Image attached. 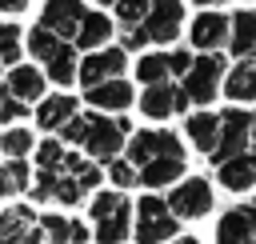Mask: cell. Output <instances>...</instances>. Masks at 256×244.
I'll return each mask as SVG.
<instances>
[{
  "instance_id": "obj_1",
  "label": "cell",
  "mask_w": 256,
  "mask_h": 244,
  "mask_svg": "<svg viewBox=\"0 0 256 244\" xmlns=\"http://www.w3.org/2000/svg\"><path fill=\"white\" fill-rule=\"evenodd\" d=\"M92 220H96V244H120L128 236V196L124 192H96L92 200Z\"/></svg>"
},
{
  "instance_id": "obj_2",
  "label": "cell",
  "mask_w": 256,
  "mask_h": 244,
  "mask_svg": "<svg viewBox=\"0 0 256 244\" xmlns=\"http://www.w3.org/2000/svg\"><path fill=\"white\" fill-rule=\"evenodd\" d=\"M180 232V220L168 212V204L160 196H144L136 204V240L140 244H160V240H172Z\"/></svg>"
},
{
  "instance_id": "obj_3",
  "label": "cell",
  "mask_w": 256,
  "mask_h": 244,
  "mask_svg": "<svg viewBox=\"0 0 256 244\" xmlns=\"http://www.w3.org/2000/svg\"><path fill=\"white\" fill-rule=\"evenodd\" d=\"M248 136H252V116L244 108H228L224 116H216V144H212L208 156L220 164V160L244 152L248 148Z\"/></svg>"
},
{
  "instance_id": "obj_4",
  "label": "cell",
  "mask_w": 256,
  "mask_h": 244,
  "mask_svg": "<svg viewBox=\"0 0 256 244\" xmlns=\"http://www.w3.org/2000/svg\"><path fill=\"white\" fill-rule=\"evenodd\" d=\"M164 204H168V212H172L176 220H200V216L212 212V184H208L204 176L180 180Z\"/></svg>"
},
{
  "instance_id": "obj_5",
  "label": "cell",
  "mask_w": 256,
  "mask_h": 244,
  "mask_svg": "<svg viewBox=\"0 0 256 244\" xmlns=\"http://www.w3.org/2000/svg\"><path fill=\"white\" fill-rule=\"evenodd\" d=\"M220 72H224V56H216V52L192 60L188 72H184V96H188V104H212V96L220 88Z\"/></svg>"
},
{
  "instance_id": "obj_6",
  "label": "cell",
  "mask_w": 256,
  "mask_h": 244,
  "mask_svg": "<svg viewBox=\"0 0 256 244\" xmlns=\"http://www.w3.org/2000/svg\"><path fill=\"white\" fill-rule=\"evenodd\" d=\"M180 24H184V4L180 0H152L144 20H140V32L148 44H168L180 36Z\"/></svg>"
},
{
  "instance_id": "obj_7",
  "label": "cell",
  "mask_w": 256,
  "mask_h": 244,
  "mask_svg": "<svg viewBox=\"0 0 256 244\" xmlns=\"http://www.w3.org/2000/svg\"><path fill=\"white\" fill-rule=\"evenodd\" d=\"M80 144L88 148V160H112V156L120 152V144H124V132L116 128V120L88 112V116H84V136H80Z\"/></svg>"
},
{
  "instance_id": "obj_8",
  "label": "cell",
  "mask_w": 256,
  "mask_h": 244,
  "mask_svg": "<svg viewBox=\"0 0 256 244\" xmlns=\"http://www.w3.org/2000/svg\"><path fill=\"white\" fill-rule=\"evenodd\" d=\"M124 68H128V52L124 48H92L76 64V80L88 88V84H100V80H108V76H116Z\"/></svg>"
},
{
  "instance_id": "obj_9",
  "label": "cell",
  "mask_w": 256,
  "mask_h": 244,
  "mask_svg": "<svg viewBox=\"0 0 256 244\" xmlns=\"http://www.w3.org/2000/svg\"><path fill=\"white\" fill-rule=\"evenodd\" d=\"M152 156H176V160H184V144H180V136H172V132H136L132 140H128V164H144V160H152Z\"/></svg>"
},
{
  "instance_id": "obj_10",
  "label": "cell",
  "mask_w": 256,
  "mask_h": 244,
  "mask_svg": "<svg viewBox=\"0 0 256 244\" xmlns=\"http://www.w3.org/2000/svg\"><path fill=\"white\" fill-rule=\"evenodd\" d=\"M184 108H188L184 88H176V84H168V80L148 84V92L140 96V112L152 116V120H168V116H176V112H184Z\"/></svg>"
},
{
  "instance_id": "obj_11",
  "label": "cell",
  "mask_w": 256,
  "mask_h": 244,
  "mask_svg": "<svg viewBox=\"0 0 256 244\" xmlns=\"http://www.w3.org/2000/svg\"><path fill=\"white\" fill-rule=\"evenodd\" d=\"M216 244H256V208L236 204L216 224Z\"/></svg>"
},
{
  "instance_id": "obj_12",
  "label": "cell",
  "mask_w": 256,
  "mask_h": 244,
  "mask_svg": "<svg viewBox=\"0 0 256 244\" xmlns=\"http://www.w3.org/2000/svg\"><path fill=\"white\" fill-rule=\"evenodd\" d=\"M32 196H36V200H60V204H76L84 192H80V184H76L68 172H60V168H40Z\"/></svg>"
},
{
  "instance_id": "obj_13",
  "label": "cell",
  "mask_w": 256,
  "mask_h": 244,
  "mask_svg": "<svg viewBox=\"0 0 256 244\" xmlns=\"http://www.w3.org/2000/svg\"><path fill=\"white\" fill-rule=\"evenodd\" d=\"M80 16H84V4H80V0H44L40 24H44L48 32H56L60 40H72Z\"/></svg>"
},
{
  "instance_id": "obj_14",
  "label": "cell",
  "mask_w": 256,
  "mask_h": 244,
  "mask_svg": "<svg viewBox=\"0 0 256 244\" xmlns=\"http://www.w3.org/2000/svg\"><path fill=\"white\" fill-rule=\"evenodd\" d=\"M216 180H220L228 192H248V188L256 184V160H252L248 152H236V156H228V160L216 164Z\"/></svg>"
},
{
  "instance_id": "obj_15",
  "label": "cell",
  "mask_w": 256,
  "mask_h": 244,
  "mask_svg": "<svg viewBox=\"0 0 256 244\" xmlns=\"http://www.w3.org/2000/svg\"><path fill=\"white\" fill-rule=\"evenodd\" d=\"M84 100L96 104V108H104V112H120V108L132 104V88H128V80L108 76V80H100V84H88V96H84Z\"/></svg>"
},
{
  "instance_id": "obj_16",
  "label": "cell",
  "mask_w": 256,
  "mask_h": 244,
  "mask_svg": "<svg viewBox=\"0 0 256 244\" xmlns=\"http://www.w3.org/2000/svg\"><path fill=\"white\" fill-rule=\"evenodd\" d=\"M104 40H112V20H108L104 12H88V8H84L80 24H76V32H72V44L92 52V48H104Z\"/></svg>"
},
{
  "instance_id": "obj_17",
  "label": "cell",
  "mask_w": 256,
  "mask_h": 244,
  "mask_svg": "<svg viewBox=\"0 0 256 244\" xmlns=\"http://www.w3.org/2000/svg\"><path fill=\"white\" fill-rule=\"evenodd\" d=\"M180 176H184V160H176V156H152V160H144L140 172H136V180L148 184V188H168V184H176Z\"/></svg>"
},
{
  "instance_id": "obj_18",
  "label": "cell",
  "mask_w": 256,
  "mask_h": 244,
  "mask_svg": "<svg viewBox=\"0 0 256 244\" xmlns=\"http://www.w3.org/2000/svg\"><path fill=\"white\" fill-rule=\"evenodd\" d=\"M192 44L196 48H204V52H212V48H220L224 44V36H228V20L220 16V12H200L196 20H192Z\"/></svg>"
},
{
  "instance_id": "obj_19",
  "label": "cell",
  "mask_w": 256,
  "mask_h": 244,
  "mask_svg": "<svg viewBox=\"0 0 256 244\" xmlns=\"http://www.w3.org/2000/svg\"><path fill=\"white\" fill-rule=\"evenodd\" d=\"M8 92H12L16 100H24V104L40 100V96H44V72H36L32 64L12 68V72H8Z\"/></svg>"
},
{
  "instance_id": "obj_20",
  "label": "cell",
  "mask_w": 256,
  "mask_h": 244,
  "mask_svg": "<svg viewBox=\"0 0 256 244\" xmlns=\"http://www.w3.org/2000/svg\"><path fill=\"white\" fill-rule=\"evenodd\" d=\"M76 104H80V100H72L68 92L48 96V100H40V108H36V124H40V128H48V132H56L68 116H76Z\"/></svg>"
},
{
  "instance_id": "obj_21",
  "label": "cell",
  "mask_w": 256,
  "mask_h": 244,
  "mask_svg": "<svg viewBox=\"0 0 256 244\" xmlns=\"http://www.w3.org/2000/svg\"><path fill=\"white\" fill-rule=\"evenodd\" d=\"M228 28H232V40H228V48L244 60V56H252V48H256V12H236L232 20H228Z\"/></svg>"
},
{
  "instance_id": "obj_22",
  "label": "cell",
  "mask_w": 256,
  "mask_h": 244,
  "mask_svg": "<svg viewBox=\"0 0 256 244\" xmlns=\"http://www.w3.org/2000/svg\"><path fill=\"white\" fill-rule=\"evenodd\" d=\"M44 68H48L44 76H52L56 84H72V80H76V48L60 40V44L44 56Z\"/></svg>"
},
{
  "instance_id": "obj_23",
  "label": "cell",
  "mask_w": 256,
  "mask_h": 244,
  "mask_svg": "<svg viewBox=\"0 0 256 244\" xmlns=\"http://www.w3.org/2000/svg\"><path fill=\"white\" fill-rule=\"evenodd\" d=\"M224 92L232 96V100H240V104H248V100H256V64L244 56L236 68H232V76H228V84H224Z\"/></svg>"
},
{
  "instance_id": "obj_24",
  "label": "cell",
  "mask_w": 256,
  "mask_h": 244,
  "mask_svg": "<svg viewBox=\"0 0 256 244\" xmlns=\"http://www.w3.org/2000/svg\"><path fill=\"white\" fill-rule=\"evenodd\" d=\"M184 136L192 140L196 152H212V144H216V116H212V112H196V116H188Z\"/></svg>"
},
{
  "instance_id": "obj_25",
  "label": "cell",
  "mask_w": 256,
  "mask_h": 244,
  "mask_svg": "<svg viewBox=\"0 0 256 244\" xmlns=\"http://www.w3.org/2000/svg\"><path fill=\"white\" fill-rule=\"evenodd\" d=\"M24 228H32V212H28L24 204L0 212V244H16V240L24 236Z\"/></svg>"
},
{
  "instance_id": "obj_26",
  "label": "cell",
  "mask_w": 256,
  "mask_h": 244,
  "mask_svg": "<svg viewBox=\"0 0 256 244\" xmlns=\"http://www.w3.org/2000/svg\"><path fill=\"white\" fill-rule=\"evenodd\" d=\"M0 176H4V188H8V196L24 192V188H28V164H24V156H12L8 164H0Z\"/></svg>"
},
{
  "instance_id": "obj_27",
  "label": "cell",
  "mask_w": 256,
  "mask_h": 244,
  "mask_svg": "<svg viewBox=\"0 0 256 244\" xmlns=\"http://www.w3.org/2000/svg\"><path fill=\"white\" fill-rule=\"evenodd\" d=\"M136 76H140L144 84H160V80H168V60H164V52L140 56V64H136Z\"/></svg>"
},
{
  "instance_id": "obj_28",
  "label": "cell",
  "mask_w": 256,
  "mask_h": 244,
  "mask_svg": "<svg viewBox=\"0 0 256 244\" xmlns=\"http://www.w3.org/2000/svg\"><path fill=\"white\" fill-rule=\"evenodd\" d=\"M52 244H72V220H64V216H40V224H36Z\"/></svg>"
},
{
  "instance_id": "obj_29",
  "label": "cell",
  "mask_w": 256,
  "mask_h": 244,
  "mask_svg": "<svg viewBox=\"0 0 256 244\" xmlns=\"http://www.w3.org/2000/svg\"><path fill=\"white\" fill-rule=\"evenodd\" d=\"M0 152L12 160V156H24V152H32V132H24V128H12V132H4L0 136Z\"/></svg>"
},
{
  "instance_id": "obj_30",
  "label": "cell",
  "mask_w": 256,
  "mask_h": 244,
  "mask_svg": "<svg viewBox=\"0 0 256 244\" xmlns=\"http://www.w3.org/2000/svg\"><path fill=\"white\" fill-rule=\"evenodd\" d=\"M112 4H116V20H120L124 28H132V24L144 20V12H148L152 0H112Z\"/></svg>"
},
{
  "instance_id": "obj_31",
  "label": "cell",
  "mask_w": 256,
  "mask_h": 244,
  "mask_svg": "<svg viewBox=\"0 0 256 244\" xmlns=\"http://www.w3.org/2000/svg\"><path fill=\"white\" fill-rule=\"evenodd\" d=\"M16 56H20V28L8 24V20H0V60L16 64Z\"/></svg>"
},
{
  "instance_id": "obj_32",
  "label": "cell",
  "mask_w": 256,
  "mask_h": 244,
  "mask_svg": "<svg viewBox=\"0 0 256 244\" xmlns=\"http://www.w3.org/2000/svg\"><path fill=\"white\" fill-rule=\"evenodd\" d=\"M56 44H60V36H56V32H48L44 24H36V28L28 32V48H32V56H40V60H44Z\"/></svg>"
},
{
  "instance_id": "obj_33",
  "label": "cell",
  "mask_w": 256,
  "mask_h": 244,
  "mask_svg": "<svg viewBox=\"0 0 256 244\" xmlns=\"http://www.w3.org/2000/svg\"><path fill=\"white\" fill-rule=\"evenodd\" d=\"M20 116H28V104L16 100L8 92V84H0V120H20Z\"/></svg>"
},
{
  "instance_id": "obj_34",
  "label": "cell",
  "mask_w": 256,
  "mask_h": 244,
  "mask_svg": "<svg viewBox=\"0 0 256 244\" xmlns=\"http://www.w3.org/2000/svg\"><path fill=\"white\" fill-rule=\"evenodd\" d=\"M108 176H112V184H116V188H128V184H136V164H128V160H116V156H112Z\"/></svg>"
},
{
  "instance_id": "obj_35",
  "label": "cell",
  "mask_w": 256,
  "mask_h": 244,
  "mask_svg": "<svg viewBox=\"0 0 256 244\" xmlns=\"http://www.w3.org/2000/svg\"><path fill=\"white\" fill-rule=\"evenodd\" d=\"M60 156H64V144H60V140H44V144L36 148V164H40V168H56Z\"/></svg>"
},
{
  "instance_id": "obj_36",
  "label": "cell",
  "mask_w": 256,
  "mask_h": 244,
  "mask_svg": "<svg viewBox=\"0 0 256 244\" xmlns=\"http://www.w3.org/2000/svg\"><path fill=\"white\" fill-rule=\"evenodd\" d=\"M60 132H64V140L68 144H80V136H84V116L76 112V116H68L64 124H60Z\"/></svg>"
},
{
  "instance_id": "obj_37",
  "label": "cell",
  "mask_w": 256,
  "mask_h": 244,
  "mask_svg": "<svg viewBox=\"0 0 256 244\" xmlns=\"http://www.w3.org/2000/svg\"><path fill=\"white\" fill-rule=\"evenodd\" d=\"M164 60H168V72H188V64H192V56H188L184 48H176V52H168Z\"/></svg>"
},
{
  "instance_id": "obj_38",
  "label": "cell",
  "mask_w": 256,
  "mask_h": 244,
  "mask_svg": "<svg viewBox=\"0 0 256 244\" xmlns=\"http://www.w3.org/2000/svg\"><path fill=\"white\" fill-rule=\"evenodd\" d=\"M88 236H92V232H88L80 220H72V244H88Z\"/></svg>"
},
{
  "instance_id": "obj_39",
  "label": "cell",
  "mask_w": 256,
  "mask_h": 244,
  "mask_svg": "<svg viewBox=\"0 0 256 244\" xmlns=\"http://www.w3.org/2000/svg\"><path fill=\"white\" fill-rule=\"evenodd\" d=\"M28 0H0V12H24Z\"/></svg>"
},
{
  "instance_id": "obj_40",
  "label": "cell",
  "mask_w": 256,
  "mask_h": 244,
  "mask_svg": "<svg viewBox=\"0 0 256 244\" xmlns=\"http://www.w3.org/2000/svg\"><path fill=\"white\" fill-rule=\"evenodd\" d=\"M172 244H200L196 236H180V240H172Z\"/></svg>"
},
{
  "instance_id": "obj_41",
  "label": "cell",
  "mask_w": 256,
  "mask_h": 244,
  "mask_svg": "<svg viewBox=\"0 0 256 244\" xmlns=\"http://www.w3.org/2000/svg\"><path fill=\"white\" fill-rule=\"evenodd\" d=\"M192 4H220V0H192Z\"/></svg>"
},
{
  "instance_id": "obj_42",
  "label": "cell",
  "mask_w": 256,
  "mask_h": 244,
  "mask_svg": "<svg viewBox=\"0 0 256 244\" xmlns=\"http://www.w3.org/2000/svg\"><path fill=\"white\" fill-rule=\"evenodd\" d=\"M100 4H112V0H100Z\"/></svg>"
}]
</instances>
